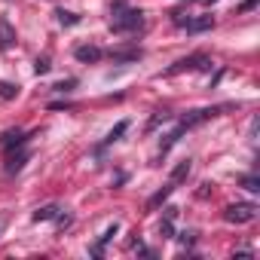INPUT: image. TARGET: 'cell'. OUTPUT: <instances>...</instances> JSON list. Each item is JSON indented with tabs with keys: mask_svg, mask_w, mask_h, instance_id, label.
I'll use <instances>...</instances> for the list:
<instances>
[{
	"mask_svg": "<svg viewBox=\"0 0 260 260\" xmlns=\"http://www.w3.org/2000/svg\"><path fill=\"white\" fill-rule=\"evenodd\" d=\"M208 64H211V58H208L205 52H196V55H187V58L175 61L166 74H169V77H175V74H184V71H202V68H208Z\"/></svg>",
	"mask_w": 260,
	"mask_h": 260,
	"instance_id": "2",
	"label": "cell"
},
{
	"mask_svg": "<svg viewBox=\"0 0 260 260\" xmlns=\"http://www.w3.org/2000/svg\"><path fill=\"white\" fill-rule=\"evenodd\" d=\"M187 175H190V159H184V162L175 166V172H172V184H181Z\"/></svg>",
	"mask_w": 260,
	"mask_h": 260,
	"instance_id": "10",
	"label": "cell"
},
{
	"mask_svg": "<svg viewBox=\"0 0 260 260\" xmlns=\"http://www.w3.org/2000/svg\"><path fill=\"white\" fill-rule=\"evenodd\" d=\"M190 34H199V31H208V28H214V19L211 16H199V19H187V22H181Z\"/></svg>",
	"mask_w": 260,
	"mask_h": 260,
	"instance_id": "4",
	"label": "cell"
},
{
	"mask_svg": "<svg viewBox=\"0 0 260 260\" xmlns=\"http://www.w3.org/2000/svg\"><path fill=\"white\" fill-rule=\"evenodd\" d=\"M172 190H175V184L169 181V184H166V187H162L159 193H153V196L147 199V208H150V211H153V208H159V205H162V202H166V199L172 196Z\"/></svg>",
	"mask_w": 260,
	"mask_h": 260,
	"instance_id": "6",
	"label": "cell"
},
{
	"mask_svg": "<svg viewBox=\"0 0 260 260\" xmlns=\"http://www.w3.org/2000/svg\"><path fill=\"white\" fill-rule=\"evenodd\" d=\"M74 55H77L80 61H98L104 52H101L98 46H77V52H74Z\"/></svg>",
	"mask_w": 260,
	"mask_h": 260,
	"instance_id": "8",
	"label": "cell"
},
{
	"mask_svg": "<svg viewBox=\"0 0 260 260\" xmlns=\"http://www.w3.org/2000/svg\"><path fill=\"white\" fill-rule=\"evenodd\" d=\"M144 25V16L141 10H125L122 0H116V7H113V19H110V28L116 34H125V31H138Z\"/></svg>",
	"mask_w": 260,
	"mask_h": 260,
	"instance_id": "1",
	"label": "cell"
},
{
	"mask_svg": "<svg viewBox=\"0 0 260 260\" xmlns=\"http://www.w3.org/2000/svg\"><path fill=\"white\" fill-rule=\"evenodd\" d=\"M13 43H16V31H13L10 19H4V16H0V49H10Z\"/></svg>",
	"mask_w": 260,
	"mask_h": 260,
	"instance_id": "5",
	"label": "cell"
},
{
	"mask_svg": "<svg viewBox=\"0 0 260 260\" xmlns=\"http://www.w3.org/2000/svg\"><path fill=\"white\" fill-rule=\"evenodd\" d=\"M0 95H4V98H16V95H19V86H13V83H0Z\"/></svg>",
	"mask_w": 260,
	"mask_h": 260,
	"instance_id": "16",
	"label": "cell"
},
{
	"mask_svg": "<svg viewBox=\"0 0 260 260\" xmlns=\"http://www.w3.org/2000/svg\"><path fill=\"white\" fill-rule=\"evenodd\" d=\"M28 156H31L28 150H22V153H16V156H10V159H7V172H10V175H13V172H19V169H22V166L28 162Z\"/></svg>",
	"mask_w": 260,
	"mask_h": 260,
	"instance_id": "9",
	"label": "cell"
},
{
	"mask_svg": "<svg viewBox=\"0 0 260 260\" xmlns=\"http://www.w3.org/2000/svg\"><path fill=\"white\" fill-rule=\"evenodd\" d=\"M159 233H162L166 239H172V220H169V217L162 220V226H159Z\"/></svg>",
	"mask_w": 260,
	"mask_h": 260,
	"instance_id": "18",
	"label": "cell"
},
{
	"mask_svg": "<svg viewBox=\"0 0 260 260\" xmlns=\"http://www.w3.org/2000/svg\"><path fill=\"white\" fill-rule=\"evenodd\" d=\"M254 217H257V208L248 205V202L226 205V211H223V220H230V223H251Z\"/></svg>",
	"mask_w": 260,
	"mask_h": 260,
	"instance_id": "3",
	"label": "cell"
},
{
	"mask_svg": "<svg viewBox=\"0 0 260 260\" xmlns=\"http://www.w3.org/2000/svg\"><path fill=\"white\" fill-rule=\"evenodd\" d=\"M110 58H113V61H138V58H141V49H128V52H113Z\"/></svg>",
	"mask_w": 260,
	"mask_h": 260,
	"instance_id": "13",
	"label": "cell"
},
{
	"mask_svg": "<svg viewBox=\"0 0 260 260\" xmlns=\"http://www.w3.org/2000/svg\"><path fill=\"white\" fill-rule=\"evenodd\" d=\"M34 71H37V74H46V71H49V58H37V61H34Z\"/></svg>",
	"mask_w": 260,
	"mask_h": 260,
	"instance_id": "17",
	"label": "cell"
},
{
	"mask_svg": "<svg viewBox=\"0 0 260 260\" xmlns=\"http://www.w3.org/2000/svg\"><path fill=\"white\" fill-rule=\"evenodd\" d=\"M125 128H128V122H125V119H122V122H116V125L110 128V135L104 138V144H113V141H119V135L125 132Z\"/></svg>",
	"mask_w": 260,
	"mask_h": 260,
	"instance_id": "12",
	"label": "cell"
},
{
	"mask_svg": "<svg viewBox=\"0 0 260 260\" xmlns=\"http://www.w3.org/2000/svg\"><path fill=\"white\" fill-rule=\"evenodd\" d=\"M242 187L251 190V193H257V190H260V181H257L254 175H245V178H242Z\"/></svg>",
	"mask_w": 260,
	"mask_h": 260,
	"instance_id": "15",
	"label": "cell"
},
{
	"mask_svg": "<svg viewBox=\"0 0 260 260\" xmlns=\"http://www.w3.org/2000/svg\"><path fill=\"white\" fill-rule=\"evenodd\" d=\"M22 141H25V138H22V132H19V128H16V132H7L4 138H0V144H4L7 150H10V147H19Z\"/></svg>",
	"mask_w": 260,
	"mask_h": 260,
	"instance_id": "11",
	"label": "cell"
},
{
	"mask_svg": "<svg viewBox=\"0 0 260 260\" xmlns=\"http://www.w3.org/2000/svg\"><path fill=\"white\" fill-rule=\"evenodd\" d=\"M58 214H61V208H58V205H43V208H37L31 217H34L37 223H43V220H55Z\"/></svg>",
	"mask_w": 260,
	"mask_h": 260,
	"instance_id": "7",
	"label": "cell"
},
{
	"mask_svg": "<svg viewBox=\"0 0 260 260\" xmlns=\"http://www.w3.org/2000/svg\"><path fill=\"white\" fill-rule=\"evenodd\" d=\"M55 19H58L61 25H77V22H80V16H77V13H68V10H55Z\"/></svg>",
	"mask_w": 260,
	"mask_h": 260,
	"instance_id": "14",
	"label": "cell"
}]
</instances>
